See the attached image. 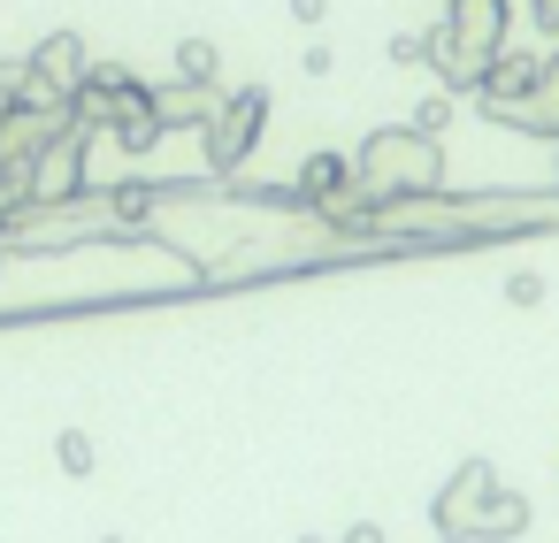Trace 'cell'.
Returning a JSON list of instances; mask_svg holds the SVG:
<instances>
[{"mask_svg": "<svg viewBox=\"0 0 559 543\" xmlns=\"http://www.w3.org/2000/svg\"><path fill=\"white\" fill-rule=\"evenodd\" d=\"M0 253H9V245H0Z\"/></svg>", "mask_w": 559, "mask_h": 543, "instance_id": "cell-22", "label": "cell"}, {"mask_svg": "<svg viewBox=\"0 0 559 543\" xmlns=\"http://www.w3.org/2000/svg\"><path fill=\"white\" fill-rule=\"evenodd\" d=\"M421 39H429V55H421V62L437 70V85H444L452 100H467V93L483 85V70H490V55H483V47H467V39H460V32L444 24V16H437V24H429Z\"/></svg>", "mask_w": 559, "mask_h": 543, "instance_id": "cell-7", "label": "cell"}, {"mask_svg": "<svg viewBox=\"0 0 559 543\" xmlns=\"http://www.w3.org/2000/svg\"><path fill=\"white\" fill-rule=\"evenodd\" d=\"M70 108H78V131H116L131 108H146V85H139L123 62H93L85 85L70 93Z\"/></svg>", "mask_w": 559, "mask_h": 543, "instance_id": "cell-5", "label": "cell"}, {"mask_svg": "<svg viewBox=\"0 0 559 543\" xmlns=\"http://www.w3.org/2000/svg\"><path fill=\"white\" fill-rule=\"evenodd\" d=\"M24 70H32L39 85H55V93H78V85H85V70H93V55H85V39H78V32H55V39H39V47L24 55Z\"/></svg>", "mask_w": 559, "mask_h": 543, "instance_id": "cell-8", "label": "cell"}, {"mask_svg": "<svg viewBox=\"0 0 559 543\" xmlns=\"http://www.w3.org/2000/svg\"><path fill=\"white\" fill-rule=\"evenodd\" d=\"M78 131V108H9L0 116V177H9L16 192H24V177H32V161L55 146V138H70Z\"/></svg>", "mask_w": 559, "mask_h": 543, "instance_id": "cell-4", "label": "cell"}, {"mask_svg": "<svg viewBox=\"0 0 559 543\" xmlns=\"http://www.w3.org/2000/svg\"><path fill=\"white\" fill-rule=\"evenodd\" d=\"M299 62H307V77H330V62H337V55H330V39H314Z\"/></svg>", "mask_w": 559, "mask_h": 543, "instance_id": "cell-17", "label": "cell"}, {"mask_svg": "<svg viewBox=\"0 0 559 543\" xmlns=\"http://www.w3.org/2000/svg\"><path fill=\"white\" fill-rule=\"evenodd\" d=\"M16 93H24V62H0V116L16 108Z\"/></svg>", "mask_w": 559, "mask_h": 543, "instance_id": "cell-15", "label": "cell"}, {"mask_svg": "<svg viewBox=\"0 0 559 543\" xmlns=\"http://www.w3.org/2000/svg\"><path fill=\"white\" fill-rule=\"evenodd\" d=\"M360 169V192L376 207H406V200H437L444 192V146L414 123H391V131H368V146L353 154Z\"/></svg>", "mask_w": 559, "mask_h": 543, "instance_id": "cell-1", "label": "cell"}, {"mask_svg": "<svg viewBox=\"0 0 559 543\" xmlns=\"http://www.w3.org/2000/svg\"><path fill=\"white\" fill-rule=\"evenodd\" d=\"M528 9H536V32H551V39H559V0H528Z\"/></svg>", "mask_w": 559, "mask_h": 543, "instance_id": "cell-20", "label": "cell"}, {"mask_svg": "<svg viewBox=\"0 0 559 543\" xmlns=\"http://www.w3.org/2000/svg\"><path fill=\"white\" fill-rule=\"evenodd\" d=\"M444 24L467 47H483V55H498L513 39V9H506V0H444Z\"/></svg>", "mask_w": 559, "mask_h": 543, "instance_id": "cell-9", "label": "cell"}, {"mask_svg": "<svg viewBox=\"0 0 559 543\" xmlns=\"http://www.w3.org/2000/svg\"><path fill=\"white\" fill-rule=\"evenodd\" d=\"M93 184H85V131H70V138H55L39 161H32V177H24V200H39V207H70V200H85Z\"/></svg>", "mask_w": 559, "mask_h": 543, "instance_id": "cell-6", "label": "cell"}, {"mask_svg": "<svg viewBox=\"0 0 559 543\" xmlns=\"http://www.w3.org/2000/svg\"><path fill=\"white\" fill-rule=\"evenodd\" d=\"M330 16V0H292V24H322Z\"/></svg>", "mask_w": 559, "mask_h": 543, "instance_id": "cell-19", "label": "cell"}, {"mask_svg": "<svg viewBox=\"0 0 559 543\" xmlns=\"http://www.w3.org/2000/svg\"><path fill=\"white\" fill-rule=\"evenodd\" d=\"M16 200H24V192H16L9 177H0V222H9V215H16Z\"/></svg>", "mask_w": 559, "mask_h": 543, "instance_id": "cell-21", "label": "cell"}, {"mask_svg": "<svg viewBox=\"0 0 559 543\" xmlns=\"http://www.w3.org/2000/svg\"><path fill=\"white\" fill-rule=\"evenodd\" d=\"M506 306H544V276L536 268H513L506 276Z\"/></svg>", "mask_w": 559, "mask_h": 543, "instance_id": "cell-14", "label": "cell"}, {"mask_svg": "<svg viewBox=\"0 0 559 543\" xmlns=\"http://www.w3.org/2000/svg\"><path fill=\"white\" fill-rule=\"evenodd\" d=\"M261 131H269V85L223 93V100H215V116L200 123V154H207V169H238V161H253Z\"/></svg>", "mask_w": 559, "mask_h": 543, "instance_id": "cell-3", "label": "cell"}, {"mask_svg": "<svg viewBox=\"0 0 559 543\" xmlns=\"http://www.w3.org/2000/svg\"><path fill=\"white\" fill-rule=\"evenodd\" d=\"M421 55H429L421 32H399V39H391V62H421Z\"/></svg>", "mask_w": 559, "mask_h": 543, "instance_id": "cell-16", "label": "cell"}, {"mask_svg": "<svg viewBox=\"0 0 559 543\" xmlns=\"http://www.w3.org/2000/svg\"><path fill=\"white\" fill-rule=\"evenodd\" d=\"M177 77H192V85H215V77H223V55H215V39H177Z\"/></svg>", "mask_w": 559, "mask_h": 543, "instance_id": "cell-11", "label": "cell"}, {"mask_svg": "<svg viewBox=\"0 0 559 543\" xmlns=\"http://www.w3.org/2000/svg\"><path fill=\"white\" fill-rule=\"evenodd\" d=\"M498 490H506V482H498L490 459H460L452 482L429 497V528H437V543H483V520H490V497H498Z\"/></svg>", "mask_w": 559, "mask_h": 543, "instance_id": "cell-2", "label": "cell"}, {"mask_svg": "<svg viewBox=\"0 0 559 543\" xmlns=\"http://www.w3.org/2000/svg\"><path fill=\"white\" fill-rule=\"evenodd\" d=\"M452 108H460L452 93H437V100H421V108H414V131H429V138H444V123H452Z\"/></svg>", "mask_w": 559, "mask_h": 543, "instance_id": "cell-13", "label": "cell"}, {"mask_svg": "<svg viewBox=\"0 0 559 543\" xmlns=\"http://www.w3.org/2000/svg\"><path fill=\"white\" fill-rule=\"evenodd\" d=\"M146 100H154V123H162V131H200L223 93H215V85H192V77H169V85H154Z\"/></svg>", "mask_w": 559, "mask_h": 543, "instance_id": "cell-10", "label": "cell"}, {"mask_svg": "<svg viewBox=\"0 0 559 543\" xmlns=\"http://www.w3.org/2000/svg\"><path fill=\"white\" fill-rule=\"evenodd\" d=\"M55 467H62L70 482H85V474L100 467V451H93V436H85V429H62V436H55Z\"/></svg>", "mask_w": 559, "mask_h": 543, "instance_id": "cell-12", "label": "cell"}, {"mask_svg": "<svg viewBox=\"0 0 559 543\" xmlns=\"http://www.w3.org/2000/svg\"><path fill=\"white\" fill-rule=\"evenodd\" d=\"M337 543H391V528H376V520H353Z\"/></svg>", "mask_w": 559, "mask_h": 543, "instance_id": "cell-18", "label": "cell"}]
</instances>
